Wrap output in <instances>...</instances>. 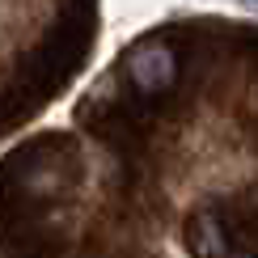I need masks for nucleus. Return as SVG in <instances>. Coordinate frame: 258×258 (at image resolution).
I'll use <instances>...</instances> for the list:
<instances>
[{
    "label": "nucleus",
    "mask_w": 258,
    "mask_h": 258,
    "mask_svg": "<svg viewBox=\"0 0 258 258\" xmlns=\"http://www.w3.org/2000/svg\"><path fill=\"white\" fill-rule=\"evenodd\" d=\"M237 258H254V254H237Z\"/></svg>",
    "instance_id": "nucleus-3"
},
{
    "label": "nucleus",
    "mask_w": 258,
    "mask_h": 258,
    "mask_svg": "<svg viewBox=\"0 0 258 258\" xmlns=\"http://www.w3.org/2000/svg\"><path fill=\"white\" fill-rule=\"evenodd\" d=\"M127 77L140 93H165L178 77V55L169 51V42L144 38L127 51Z\"/></svg>",
    "instance_id": "nucleus-1"
},
{
    "label": "nucleus",
    "mask_w": 258,
    "mask_h": 258,
    "mask_svg": "<svg viewBox=\"0 0 258 258\" xmlns=\"http://www.w3.org/2000/svg\"><path fill=\"white\" fill-rule=\"evenodd\" d=\"M186 245L195 258H229V237H224V224L212 212H195L186 224Z\"/></svg>",
    "instance_id": "nucleus-2"
}]
</instances>
